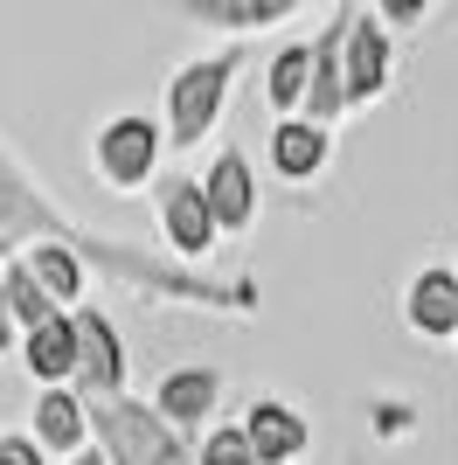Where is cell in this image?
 Returning a JSON list of instances; mask_svg holds the SVG:
<instances>
[{
	"instance_id": "obj_20",
	"label": "cell",
	"mask_w": 458,
	"mask_h": 465,
	"mask_svg": "<svg viewBox=\"0 0 458 465\" xmlns=\"http://www.w3.org/2000/svg\"><path fill=\"white\" fill-rule=\"evenodd\" d=\"M194 465H257V445H250L244 417H236V424L202 430V445H194Z\"/></svg>"
},
{
	"instance_id": "obj_15",
	"label": "cell",
	"mask_w": 458,
	"mask_h": 465,
	"mask_svg": "<svg viewBox=\"0 0 458 465\" xmlns=\"http://www.w3.org/2000/svg\"><path fill=\"white\" fill-rule=\"evenodd\" d=\"M35 445L49 459H76V451H91V403L76 396V389H35Z\"/></svg>"
},
{
	"instance_id": "obj_18",
	"label": "cell",
	"mask_w": 458,
	"mask_h": 465,
	"mask_svg": "<svg viewBox=\"0 0 458 465\" xmlns=\"http://www.w3.org/2000/svg\"><path fill=\"white\" fill-rule=\"evenodd\" d=\"M305 91H313V42H285V49L264 63V104L278 118H299Z\"/></svg>"
},
{
	"instance_id": "obj_21",
	"label": "cell",
	"mask_w": 458,
	"mask_h": 465,
	"mask_svg": "<svg viewBox=\"0 0 458 465\" xmlns=\"http://www.w3.org/2000/svg\"><path fill=\"white\" fill-rule=\"evenodd\" d=\"M417 424H423L417 403H403V396H368V438H375V445H403Z\"/></svg>"
},
{
	"instance_id": "obj_23",
	"label": "cell",
	"mask_w": 458,
	"mask_h": 465,
	"mask_svg": "<svg viewBox=\"0 0 458 465\" xmlns=\"http://www.w3.org/2000/svg\"><path fill=\"white\" fill-rule=\"evenodd\" d=\"M0 465H49V451L35 445V430H0Z\"/></svg>"
},
{
	"instance_id": "obj_24",
	"label": "cell",
	"mask_w": 458,
	"mask_h": 465,
	"mask_svg": "<svg viewBox=\"0 0 458 465\" xmlns=\"http://www.w3.org/2000/svg\"><path fill=\"white\" fill-rule=\"evenodd\" d=\"M21 341H28V333H21V320H15V299H7V264H0V361H7V354H21Z\"/></svg>"
},
{
	"instance_id": "obj_14",
	"label": "cell",
	"mask_w": 458,
	"mask_h": 465,
	"mask_svg": "<svg viewBox=\"0 0 458 465\" xmlns=\"http://www.w3.org/2000/svg\"><path fill=\"white\" fill-rule=\"evenodd\" d=\"M264 160H271V174H278V181L313 188V181L326 174V160H334V133H326V125H313V118H278V125H271Z\"/></svg>"
},
{
	"instance_id": "obj_13",
	"label": "cell",
	"mask_w": 458,
	"mask_h": 465,
	"mask_svg": "<svg viewBox=\"0 0 458 465\" xmlns=\"http://www.w3.org/2000/svg\"><path fill=\"white\" fill-rule=\"evenodd\" d=\"M244 430H250V445H257V465H299L313 451V424L285 396H257L244 410Z\"/></svg>"
},
{
	"instance_id": "obj_5",
	"label": "cell",
	"mask_w": 458,
	"mask_h": 465,
	"mask_svg": "<svg viewBox=\"0 0 458 465\" xmlns=\"http://www.w3.org/2000/svg\"><path fill=\"white\" fill-rule=\"evenodd\" d=\"M153 209H160V243H167V257H181V264L202 272L215 257V243H223V223H215L209 194H202V174H160Z\"/></svg>"
},
{
	"instance_id": "obj_25",
	"label": "cell",
	"mask_w": 458,
	"mask_h": 465,
	"mask_svg": "<svg viewBox=\"0 0 458 465\" xmlns=\"http://www.w3.org/2000/svg\"><path fill=\"white\" fill-rule=\"evenodd\" d=\"M63 465H112V459H105V445H91V451H76V459H63Z\"/></svg>"
},
{
	"instance_id": "obj_16",
	"label": "cell",
	"mask_w": 458,
	"mask_h": 465,
	"mask_svg": "<svg viewBox=\"0 0 458 465\" xmlns=\"http://www.w3.org/2000/svg\"><path fill=\"white\" fill-rule=\"evenodd\" d=\"M21 264L35 272V285L56 299L63 312H84L91 306V257L76 251V243H35V251H21Z\"/></svg>"
},
{
	"instance_id": "obj_17",
	"label": "cell",
	"mask_w": 458,
	"mask_h": 465,
	"mask_svg": "<svg viewBox=\"0 0 458 465\" xmlns=\"http://www.w3.org/2000/svg\"><path fill=\"white\" fill-rule=\"evenodd\" d=\"M15 361L28 369V382H35V389H70L76 382V312H63V320H49V327H35L28 341H21Z\"/></svg>"
},
{
	"instance_id": "obj_4",
	"label": "cell",
	"mask_w": 458,
	"mask_h": 465,
	"mask_svg": "<svg viewBox=\"0 0 458 465\" xmlns=\"http://www.w3.org/2000/svg\"><path fill=\"white\" fill-rule=\"evenodd\" d=\"M160 160H167V118L146 112H112L91 133V174L112 194H146L160 188Z\"/></svg>"
},
{
	"instance_id": "obj_3",
	"label": "cell",
	"mask_w": 458,
	"mask_h": 465,
	"mask_svg": "<svg viewBox=\"0 0 458 465\" xmlns=\"http://www.w3.org/2000/svg\"><path fill=\"white\" fill-rule=\"evenodd\" d=\"M91 438L105 445L112 465H194V438L160 417L139 396H97L91 403Z\"/></svg>"
},
{
	"instance_id": "obj_7",
	"label": "cell",
	"mask_w": 458,
	"mask_h": 465,
	"mask_svg": "<svg viewBox=\"0 0 458 465\" xmlns=\"http://www.w3.org/2000/svg\"><path fill=\"white\" fill-rule=\"evenodd\" d=\"M153 410H160L181 438L202 445V430L223 424V369H209V361H181V369H167L160 382H153Z\"/></svg>"
},
{
	"instance_id": "obj_1",
	"label": "cell",
	"mask_w": 458,
	"mask_h": 465,
	"mask_svg": "<svg viewBox=\"0 0 458 465\" xmlns=\"http://www.w3.org/2000/svg\"><path fill=\"white\" fill-rule=\"evenodd\" d=\"M35 243H76L105 285L133 292V299H153V306L223 312V320H250V312L264 306V285L250 272L209 278V272H194V264H181V257H167V251H146V243H125V236L84 230L70 209H56V202L42 194V181L28 174V160L0 139V264L21 257V251H35Z\"/></svg>"
},
{
	"instance_id": "obj_9",
	"label": "cell",
	"mask_w": 458,
	"mask_h": 465,
	"mask_svg": "<svg viewBox=\"0 0 458 465\" xmlns=\"http://www.w3.org/2000/svg\"><path fill=\"white\" fill-rule=\"evenodd\" d=\"M202 194H209L215 223H223V236H244L257 230V167H250L244 146H215V160L202 167Z\"/></svg>"
},
{
	"instance_id": "obj_6",
	"label": "cell",
	"mask_w": 458,
	"mask_h": 465,
	"mask_svg": "<svg viewBox=\"0 0 458 465\" xmlns=\"http://www.w3.org/2000/svg\"><path fill=\"white\" fill-rule=\"evenodd\" d=\"M354 0H334V15H326V28L313 35V91H305V112L313 125H341L347 112H354V97H347V28H354Z\"/></svg>"
},
{
	"instance_id": "obj_12",
	"label": "cell",
	"mask_w": 458,
	"mask_h": 465,
	"mask_svg": "<svg viewBox=\"0 0 458 465\" xmlns=\"http://www.w3.org/2000/svg\"><path fill=\"white\" fill-rule=\"evenodd\" d=\"M403 327L458 348V264H423L403 285Z\"/></svg>"
},
{
	"instance_id": "obj_2",
	"label": "cell",
	"mask_w": 458,
	"mask_h": 465,
	"mask_svg": "<svg viewBox=\"0 0 458 465\" xmlns=\"http://www.w3.org/2000/svg\"><path fill=\"white\" fill-rule=\"evenodd\" d=\"M236 70H244V42H223V49L181 63V70L167 77V146L174 153H202V139L223 125V104H229Z\"/></svg>"
},
{
	"instance_id": "obj_11",
	"label": "cell",
	"mask_w": 458,
	"mask_h": 465,
	"mask_svg": "<svg viewBox=\"0 0 458 465\" xmlns=\"http://www.w3.org/2000/svg\"><path fill=\"white\" fill-rule=\"evenodd\" d=\"M167 7L181 21H194V28H215V35L244 42V35H264V28H285L313 0H167Z\"/></svg>"
},
{
	"instance_id": "obj_19",
	"label": "cell",
	"mask_w": 458,
	"mask_h": 465,
	"mask_svg": "<svg viewBox=\"0 0 458 465\" xmlns=\"http://www.w3.org/2000/svg\"><path fill=\"white\" fill-rule=\"evenodd\" d=\"M7 299H15L21 333H35V327H49V320H63V306H56V299H49V292L35 285V272H28L21 257H7Z\"/></svg>"
},
{
	"instance_id": "obj_8",
	"label": "cell",
	"mask_w": 458,
	"mask_h": 465,
	"mask_svg": "<svg viewBox=\"0 0 458 465\" xmlns=\"http://www.w3.org/2000/svg\"><path fill=\"white\" fill-rule=\"evenodd\" d=\"M76 396L97 403V396H125V341H118L112 312L84 306L76 312Z\"/></svg>"
},
{
	"instance_id": "obj_10",
	"label": "cell",
	"mask_w": 458,
	"mask_h": 465,
	"mask_svg": "<svg viewBox=\"0 0 458 465\" xmlns=\"http://www.w3.org/2000/svg\"><path fill=\"white\" fill-rule=\"evenodd\" d=\"M389 91H396V35L375 15H354V28H347V97H354V112H368Z\"/></svg>"
},
{
	"instance_id": "obj_22",
	"label": "cell",
	"mask_w": 458,
	"mask_h": 465,
	"mask_svg": "<svg viewBox=\"0 0 458 465\" xmlns=\"http://www.w3.org/2000/svg\"><path fill=\"white\" fill-rule=\"evenodd\" d=\"M368 15H375L389 35H410V28H423V21L438 15V0H368Z\"/></svg>"
}]
</instances>
